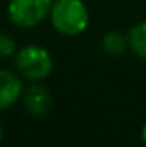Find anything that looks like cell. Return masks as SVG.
I'll list each match as a JSON object with an SVG mask.
<instances>
[{"label": "cell", "instance_id": "10", "mask_svg": "<svg viewBox=\"0 0 146 147\" xmlns=\"http://www.w3.org/2000/svg\"><path fill=\"white\" fill-rule=\"evenodd\" d=\"M2 135H3V128H2V123H0V140H2Z\"/></svg>", "mask_w": 146, "mask_h": 147}, {"label": "cell", "instance_id": "5", "mask_svg": "<svg viewBox=\"0 0 146 147\" xmlns=\"http://www.w3.org/2000/svg\"><path fill=\"white\" fill-rule=\"evenodd\" d=\"M23 101H24L26 110L33 116H43L52 106V94L45 86L33 84L24 91Z\"/></svg>", "mask_w": 146, "mask_h": 147}, {"label": "cell", "instance_id": "8", "mask_svg": "<svg viewBox=\"0 0 146 147\" xmlns=\"http://www.w3.org/2000/svg\"><path fill=\"white\" fill-rule=\"evenodd\" d=\"M14 51H16L14 38L5 34V33H0V60H5V58L12 57Z\"/></svg>", "mask_w": 146, "mask_h": 147}, {"label": "cell", "instance_id": "7", "mask_svg": "<svg viewBox=\"0 0 146 147\" xmlns=\"http://www.w3.org/2000/svg\"><path fill=\"white\" fill-rule=\"evenodd\" d=\"M102 46L108 55L115 57V55H122L129 48V41L127 36H124L120 31H108L102 39Z\"/></svg>", "mask_w": 146, "mask_h": 147}, {"label": "cell", "instance_id": "9", "mask_svg": "<svg viewBox=\"0 0 146 147\" xmlns=\"http://www.w3.org/2000/svg\"><path fill=\"white\" fill-rule=\"evenodd\" d=\"M141 137H143V142L146 144V125L143 127V132H141Z\"/></svg>", "mask_w": 146, "mask_h": 147}, {"label": "cell", "instance_id": "2", "mask_svg": "<svg viewBox=\"0 0 146 147\" xmlns=\"http://www.w3.org/2000/svg\"><path fill=\"white\" fill-rule=\"evenodd\" d=\"M16 69L24 79L38 82V80L46 79L52 74L53 60H52V55L48 53V50H45L43 46L28 45L17 51Z\"/></svg>", "mask_w": 146, "mask_h": 147}, {"label": "cell", "instance_id": "4", "mask_svg": "<svg viewBox=\"0 0 146 147\" xmlns=\"http://www.w3.org/2000/svg\"><path fill=\"white\" fill-rule=\"evenodd\" d=\"M23 96V80L17 74L0 69V111L14 106Z\"/></svg>", "mask_w": 146, "mask_h": 147}, {"label": "cell", "instance_id": "1", "mask_svg": "<svg viewBox=\"0 0 146 147\" xmlns=\"http://www.w3.org/2000/svg\"><path fill=\"white\" fill-rule=\"evenodd\" d=\"M52 26L65 36L81 34L89 24V12L83 0H57L50 12Z\"/></svg>", "mask_w": 146, "mask_h": 147}, {"label": "cell", "instance_id": "6", "mask_svg": "<svg viewBox=\"0 0 146 147\" xmlns=\"http://www.w3.org/2000/svg\"><path fill=\"white\" fill-rule=\"evenodd\" d=\"M127 41H129V48L134 51V55L146 60V21L132 26L129 29Z\"/></svg>", "mask_w": 146, "mask_h": 147}, {"label": "cell", "instance_id": "3", "mask_svg": "<svg viewBox=\"0 0 146 147\" xmlns=\"http://www.w3.org/2000/svg\"><path fill=\"white\" fill-rule=\"evenodd\" d=\"M52 7L53 0H10L7 14L19 28H35L50 16Z\"/></svg>", "mask_w": 146, "mask_h": 147}]
</instances>
